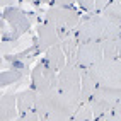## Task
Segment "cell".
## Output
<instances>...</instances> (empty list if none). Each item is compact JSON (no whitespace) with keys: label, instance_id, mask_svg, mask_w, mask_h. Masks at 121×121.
<instances>
[{"label":"cell","instance_id":"obj_1","mask_svg":"<svg viewBox=\"0 0 121 121\" xmlns=\"http://www.w3.org/2000/svg\"><path fill=\"white\" fill-rule=\"evenodd\" d=\"M82 104L80 92H63L58 87L48 92H38L36 111L46 121H67Z\"/></svg>","mask_w":121,"mask_h":121},{"label":"cell","instance_id":"obj_2","mask_svg":"<svg viewBox=\"0 0 121 121\" xmlns=\"http://www.w3.org/2000/svg\"><path fill=\"white\" fill-rule=\"evenodd\" d=\"M75 34L78 43L89 41H108V39H119L121 38V26L111 22L102 14H97L94 17L87 19L80 26L75 27Z\"/></svg>","mask_w":121,"mask_h":121},{"label":"cell","instance_id":"obj_3","mask_svg":"<svg viewBox=\"0 0 121 121\" xmlns=\"http://www.w3.org/2000/svg\"><path fill=\"white\" fill-rule=\"evenodd\" d=\"M87 72L97 82V85L121 91V60L102 58L92 67H89Z\"/></svg>","mask_w":121,"mask_h":121},{"label":"cell","instance_id":"obj_4","mask_svg":"<svg viewBox=\"0 0 121 121\" xmlns=\"http://www.w3.org/2000/svg\"><path fill=\"white\" fill-rule=\"evenodd\" d=\"M119 99H121V91L97 85L94 95L91 97L92 111H94V119H101L104 114L111 112V109L118 104Z\"/></svg>","mask_w":121,"mask_h":121},{"label":"cell","instance_id":"obj_5","mask_svg":"<svg viewBox=\"0 0 121 121\" xmlns=\"http://www.w3.org/2000/svg\"><path fill=\"white\" fill-rule=\"evenodd\" d=\"M44 19H46V24L56 27L58 31H70V29H73L80 21L78 14L75 10L68 9V7H61V5L51 7V9L46 12Z\"/></svg>","mask_w":121,"mask_h":121},{"label":"cell","instance_id":"obj_6","mask_svg":"<svg viewBox=\"0 0 121 121\" xmlns=\"http://www.w3.org/2000/svg\"><path fill=\"white\" fill-rule=\"evenodd\" d=\"M31 78H33V87L36 89V92H48L56 87L58 72L48 67L44 61H39L31 72Z\"/></svg>","mask_w":121,"mask_h":121},{"label":"cell","instance_id":"obj_7","mask_svg":"<svg viewBox=\"0 0 121 121\" xmlns=\"http://www.w3.org/2000/svg\"><path fill=\"white\" fill-rule=\"evenodd\" d=\"M104 58L102 53V43L99 41H89V43H78L77 48V56L75 63L82 68L87 70L89 67H92L94 63H97L99 60Z\"/></svg>","mask_w":121,"mask_h":121},{"label":"cell","instance_id":"obj_8","mask_svg":"<svg viewBox=\"0 0 121 121\" xmlns=\"http://www.w3.org/2000/svg\"><path fill=\"white\" fill-rule=\"evenodd\" d=\"M80 82H82V68L77 63H67L58 72L56 87L63 92H80Z\"/></svg>","mask_w":121,"mask_h":121},{"label":"cell","instance_id":"obj_9","mask_svg":"<svg viewBox=\"0 0 121 121\" xmlns=\"http://www.w3.org/2000/svg\"><path fill=\"white\" fill-rule=\"evenodd\" d=\"M4 19L7 21V24L10 27V41H15L31 27V21L27 17V14L21 9H17V7L7 9L4 12Z\"/></svg>","mask_w":121,"mask_h":121},{"label":"cell","instance_id":"obj_10","mask_svg":"<svg viewBox=\"0 0 121 121\" xmlns=\"http://www.w3.org/2000/svg\"><path fill=\"white\" fill-rule=\"evenodd\" d=\"M60 33L58 29L50 26V24H39L38 26V41H36V48L39 51H48L51 46L60 43Z\"/></svg>","mask_w":121,"mask_h":121},{"label":"cell","instance_id":"obj_11","mask_svg":"<svg viewBox=\"0 0 121 121\" xmlns=\"http://www.w3.org/2000/svg\"><path fill=\"white\" fill-rule=\"evenodd\" d=\"M19 109H17V94L7 92L0 99V119L2 121H12L19 119Z\"/></svg>","mask_w":121,"mask_h":121},{"label":"cell","instance_id":"obj_12","mask_svg":"<svg viewBox=\"0 0 121 121\" xmlns=\"http://www.w3.org/2000/svg\"><path fill=\"white\" fill-rule=\"evenodd\" d=\"M43 61L46 63L48 67H51L53 70H56V72H60V70L68 63V61H67V56H65V51H63V48H61L60 43L55 44V46H51L50 50L46 51Z\"/></svg>","mask_w":121,"mask_h":121},{"label":"cell","instance_id":"obj_13","mask_svg":"<svg viewBox=\"0 0 121 121\" xmlns=\"http://www.w3.org/2000/svg\"><path fill=\"white\" fill-rule=\"evenodd\" d=\"M36 99H38V92L36 89H26L17 94V109H19V119L26 114V112L33 111L36 108Z\"/></svg>","mask_w":121,"mask_h":121},{"label":"cell","instance_id":"obj_14","mask_svg":"<svg viewBox=\"0 0 121 121\" xmlns=\"http://www.w3.org/2000/svg\"><path fill=\"white\" fill-rule=\"evenodd\" d=\"M95 89H97V82L89 75L87 70H82V82H80V101H91V97L94 95Z\"/></svg>","mask_w":121,"mask_h":121},{"label":"cell","instance_id":"obj_15","mask_svg":"<svg viewBox=\"0 0 121 121\" xmlns=\"http://www.w3.org/2000/svg\"><path fill=\"white\" fill-rule=\"evenodd\" d=\"M61 48H63V51H65L67 61H68V63H75L77 48H78L77 34H70V36H65V38H63V39H61Z\"/></svg>","mask_w":121,"mask_h":121},{"label":"cell","instance_id":"obj_16","mask_svg":"<svg viewBox=\"0 0 121 121\" xmlns=\"http://www.w3.org/2000/svg\"><path fill=\"white\" fill-rule=\"evenodd\" d=\"M101 14L106 19H109L111 22L119 24V26H121V0H112V2H109L101 10Z\"/></svg>","mask_w":121,"mask_h":121},{"label":"cell","instance_id":"obj_17","mask_svg":"<svg viewBox=\"0 0 121 121\" xmlns=\"http://www.w3.org/2000/svg\"><path fill=\"white\" fill-rule=\"evenodd\" d=\"M24 72L21 68H10V70H4L2 75H0V85L2 87H7V85H12L15 82H19L22 78Z\"/></svg>","mask_w":121,"mask_h":121},{"label":"cell","instance_id":"obj_18","mask_svg":"<svg viewBox=\"0 0 121 121\" xmlns=\"http://www.w3.org/2000/svg\"><path fill=\"white\" fill-rule=\"evenodd\" d=\"M119 39H108V41H101L102 43L104 58H108V60H116L118 58V55H119Z\"/></svg>","mask_w":121,"mask_h":121},{"label":"cell","instance_id":"obj_19","mask_svg":"<svg viewBox=\"0 0 121 121\" xmlns=\"http://www.w3.org/2000/svg\"><path fill=\"white\" fill-rule=\"evenodd\" d=\"M72 119H77V121H89V119H94V111H92V104L91 101H85L78 106V109L73 112Z\"/></svg>","mask_w":121,"mask_h":121},{"label":"cell","instance_id":"obj_20","mask_svg":"<svg viewBox=\"0 0 121 121\" xmlns=\"http://www.w3.org/2000/svg\"><path fill=\"white\" fill-rule=\"evenodd\" d=\"M21 119H24V121H41L43 118H41V114L36 111V109H33V111H29V112H26Z\"/></svg>","mask_w":121,"mask_h":121},{"label":"cell","instance_id":"obj_21","mask_svg":"<svg viewBox=\"0 0 121 121\" xmlns=\"http://www.w3.org/2000/svg\"><path fill=\"white\" fill-rule=\"evenodd\" d=\"M78 5L87 12L95 10V0H78Z\"/></svg>","mask_w":121,"mask_h":121},{"label":"cell","instance_id":"obj_22","mask_svg":"<svg viewBox=\"0 0 121 121\" xmlns=\"http://www.w3.org/2000/svg\"><path fill=\"white\" fill-rule=\"evenodd\" d=\"M109 2H112V0H95V10L97 12H101L104 7H106Z\"/></svg>","mask_w":121,"mask_h":121},{"label":"cell","instance_id":"obj_23","mask_svg":"<svg viewBox=\"0 0 121 121\" xmlns=\"http://www.w3.org/2000/svg\"><path fill=\"white\" fill-rule=\"evenodd\" d=\"M55 2V5H61V7H68V5H72L75 2V0H53Z\"/></svg>","mask_w":121,"mask_h":121},{"label":"cell","instance_id":"obj_24","mask_svg":"<svg viewBox=\"0 0 121 121\" xmlns=\"http://www.w3.org/2000/svg\"><path fill=\"white\" fill-rule=\"evenodd\" d=\"M17 2V0H2V7H7V5H10L14 7V4Z\"/></svg>","mask_w":121,"mask_h":121},{"label":"cell","instance_id":"obj_25","mask_svg":"<svg viewBox=\"0 0 121 121\" xmlns=\"http://www.w3.org/2000/svg\"><path fill=\"white\" fill-rule=\"evenodd\" d=\"M34 2H51V0H34Z\"/></svg>","mask_w":121,"mask_h":121}]
</instances>
